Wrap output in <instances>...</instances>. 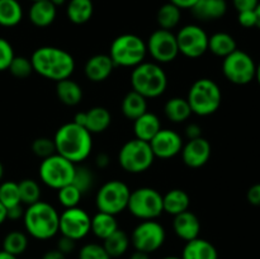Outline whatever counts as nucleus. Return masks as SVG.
<instances>
[{"label":"nucleus","instance_id":"obj_1","mask_svg":"<svg viewBox=\"0 0 260 259\" xmlns=\"http://www.w3.org/2000/svg\"><path fill=\"white\" fill-rule=\"evenodd\" d=\"M33 71L53 81L69 79L75 70V60L68 51L53 46L37 48L30 56Z\"/></svg>","mask_w":260,"mask_h":259},{"label":"nucleus","instance_id":"obj_2","mask_svg":"<svg viewBox=\"0 0 260 259\" xmlns=\"http://www.w3.org/2000/svg\"><path fill=\"white\" fill-rule=\"evenodd\" d=\"M56 152L74 164L84 161L93 149L91 134L75 122H68L56 131L53 137Z\"/></svg>","mask_w":260,"mask_h":259},{"label":"nucleus","instance_id":"obj_3","mask_svg":"<svg viewBox=\"0 0 260 259\" xmlns=\"http://www.w3.org/2000/svg\"><path fill=\"white\" fill-rule=\"evenodd\" d=\"M60 215L52 205L43 201L28 206L23 216L25 231L37 240H48L58 233Z\"/></svg>","mask_w":260,"mask_h":259},{"label":"nucleus","instance_id":"obj_4","mask_svg":"<svg viewBox=\"0 0 260 259\" xmlns=\"http://www.w3.org/2000/svg\"><path fill=\"white\" fill-rule=\"evenodd\" d=\"M132 90L146 99L157 98L167 90L168 76L157 62H141L131 74Z\"/></svg>","mask_w":260,"mask_h":259},{"label":"nucleus","instance_id":"obj_5","mask_svg":"<svg viewBox=\"0 0 260 259\" xmlns=\"http://www.w3.org/2000/svg\"><path fill=\"white\" fill-rule=\"evenodd\" d=\"M187 101L192 113H196L197 116H210L220 108L222 93L216 81L202 78L192 84L188 91Z\"/></svg>","mask_w":260,"mask_h":259},{"label":"nucleus","instance_id":"obj_6","mask_svg":"<svg viewBox=\"0 0 260 259\" xmlns=\"http://www.w3.org/2000/svg\"><path fill=\"white\" fill-rule=\"evenodd\" d=\"M146 53V42L132 33H124L116 37L109 48V56L114 65L122 68H135L140 65L144 62Z\"/></svg>","mask_w":260,"mask_h":259},{"label":"nucleus","instance_id":"obj_7","mask_svg":"<svg viewBox=\"0 0 260 259\" xmlns=\"http://www.w3.org/2000/svg\"><path fill=\"white\" fill-rule=\"evenodd\" d=\"M155 160L149 142L132 139L121 147L118 152V163L122 169L131 174H140L150 169Z\"/></svg>","mask_w":260,"mask_h":259},{"label":"nucleus","instance_id":"obj_8","mask_svg":"<svg viewBox=\"0 0 260 259\" xmlns=\"http://www.w3.org/2000/svg\"><path fill=\"white\" fill-rule=\"evenodd\" d=\"M75 168L76 164L56 152L46 159H42L38 173L43 184L52 189H60L73 183Z\"/></svg>","mask_w":260,"mask_h":259},{"label":"nucleus","instance_id":"obj_9","mask_svg":"<svg viewBox=\"0 0 260 259\" xmlns=\"http://www.w3.org/2000/svg\"><path fill=\"white\" fill-rule=\"evenodd\" d=\"M127 210L140 220H156L162 210V195L150 187H141L129 195Z\"/></svg>","mask_w":260,"mask_h":259},{"label":"nucleus","instance_id":"obj_10","mask_svg":"<svg viewBox=\"0 0 260 259\" xmlns=\"http://www.w3.org/2000/svg\"><path fill=\"white\" fill-rule=\"evenodd\" d=\"M131 190L126 183L121 180H109L104 183L96 192L95 205L98 211L111 215H118L123 212L128 205Z\"/></svg>","mask_w":260,"mask_h":259},{"label":"nucleus","instance_id":"obj_11","mask_svg":"<svg viewBox=\"0 0 260 259\" xmlns=\"http://www.w3.org/2000/svg\"><path fill=\"white\" fill-rule=\"evenodd\" d=\"M222 73L230 83L245 85L251 83L256 75V63L245 51L235 50L223 57Z\"/></svg>","mask_w":260,"mask_h":259},{"label":"nucleus","instance_id":"obj_12","mask_svg":"<svg viewBox=\"0 0 260 259\" xmlns=\"http://www.w3.org/2000/svg\"><path fill=\"white\" fill-rule=\"evenodd\" d=\"M165 238L167 234L161 223L156 220H145L134 229L129 240L135 250L151 254L161 248L165 243Z\"/></svg>","mask_w":260,"mask_h":259},{"label":"nucleus","instance_id":"obj_13","mask_svg":"<svg viewBox=\"0 0 260 259\" xmlns=\"http://www.w3.org/2000/svg\"><path fill=\"white\" fill-rule=\"evenodd\" d=\"M179 53L185 57L198 58L208 51V37L203 28L197 24H187L175 35Z\"/></svg>","mask_w":260,"mask_h":259},{"label":"nucleus","instance_id":"obj_14","mask_svg":"<svg viewBox=\"0 0 260 259\" xmlns=\"http://www.w3.org/2000/svg\"><path fill=\"white\" fill-rule=\"evenodd\" d=\"M146 50L157 63L172 62L179 55L175 35L172 30L161 29V28L154 30L150 35L146 42Z\"/></svg>","mask_w":260,"mask_h":259},{"label":"nucleus","instance_id":"obj_15","mask_svg":"<svg viewBox=\"0 0 260 259\" xmlns=\"http://www.w3.org/2000/svg\"><path fill=\"white\" fill-rule=\"evenodd\" d=\"M91 217L85 210L78 207L65 208L60 215L58 233L63 236L78 241L90 233Z\"/></svg>","mask_w":260,"mask_h":259},{"label":"nucleus","instance_id":"obj_16","mask_svg":"<svg viewBox=\"0 0 260 259\" xmlns=\"http://www.w3.org/2000/svg\"><path fill=\"white\" fill-rule=\"evenodd\" d=\"M155 157L172 159L180 154L183 149V140L178 132L169 128H161L154 139L149 142Z\"/></svg>","mask_w":260,"mask_h":259},{"label":"nucleus","instance_id":"obj_17","mask_svg":"<svg viewBox=\"0 0 260 259\" xmlns=\"http://www.w3.org/2000/svg\"><path fill=\"white\" fill-rule=\"evenodd\" d=\"M211 151L212 149L208 140L201 136L194 140H188L187 144L183 145L180 152H182V159L184 164L196 169V168H201L207 164L211 157Z\"/></svg>","mask_w":260,"mask_h":259},{"label":"nucleus","instance_id":"obj_18","mask_svg":"<svg viewBox=\"0 0 260 259\" xmlns=\"http://www.w3.org/2000/svg\"><path fill=\"white\" fill-rule=\"evenodd\" d=\"M114 62L112 61L111 56L106 53H98L89 58L84 66V74L86 78L94 83H101L107 80L113 73Z\"/></svg>","mask_w":260,"mask_h":259},{"label":"nucleus","instance_id":"obj_19","mask_svg":"<svg viewBox=\"0 0 260 259\" xmlns=\"http://www.w3.org/2000/svg\"><path fill=\"white\" fill-rule=\"evenodd\" d=\"M173 230L175 235L179 239L187 241L193 240L196 238H200L201 231V221L197 216L189 210L174 216L173 220Z\"/></svg>","mask_w":260,"mask_h":259},{"label":"nucleus","instance_id":"obj_20","mask_svg":"<svg viewBox=\"0 0 260 259\" xmlns=\"http://www.w3.org/2000/svg\"><path fill=\"white\" fill-rule=\"evenodd\" d=\"M190 10L198 20L210 22L220 19L226 14L228 3L226 0H198Z\"/></svg>","mask_w":260,"mask_h":259},{"label":"nucleus","instance_id":"obj_21","mask_svg":"<svg viewBox=\"0 0 260 259\" xmlns=\"http://www.w3.org/2000/svg\"><path fill=\"white\" fill-rule=\"evenodd\" d=\"M182 259H218V251L211 241L196 238L187 241L182 251Z\"/></svg>","mask_w":260,"mask_h":259},{"label":"nucleus","instance_id":"obj_22","mask_svg":"<svg viewBox=\"0 0 260 259\" xmlns=\"http://www.w3.org/2000/svg\"><path fill=\"white\" fill-rule=\"evenodd\" d=\"M160 130H161V122L159 117L151 112H145L142 116L134 121L135 136L142 141L150 142Z\"/></svg>","mask_w":260,"mask_h":259},{"label":"nucleus","instance_id":"obj_23","mask_svg":"<svg viewBox=\"0 0 260 259\" xmlns=\"http://www.w3.org/2000/svg\"><path fill=\"white\" fill-rule=\"evenodd\" d=\"M57 13V8L50 0H41L32 3L29 8V20L33 25L38 28L48 27L53 23Z\"/></svg>","mask_w":260,"mask_h":259},{"label":"nucleus","instance_id":"obj_24","mask_svg":"<svg viewBox=\"0 0 260 259\" xmlns=\"http://www.w3.org/2000/svg\"><path fill=\"white\" fill-rule=\"evenodd\" d=\"M190 205V198L185 190L174 188L162 196V210L172 216L188 211Z\"/></svg>","mask_w":260,"mask_h":259},{"label":"nucleus","instance_id":"obj_25","mask_svg":"<svg viewBox=\"0 0 260 259\" xmlns=\"http://www.w3.org/2000/svg\"><path fill=\"white\" fill-rule=\"evenodd\" d=\"M56 95L61 103L73 107L80 103L83 99V89L70 78L63 79L56 84Z\"/></svg>","mask_w":260,"mask_h":259},{"label":"nucleus","instance_id":"obj_26","mask_svg":"<svg viewBox=\"0 0 260 259\" xmlns=\"http://www.w3.org/2000/svg\"><path fill=\"white\" fill-rule=\"evenodd\" d=\"M111 112L104 107H93L86 112L85 128L90 134H101L111 126Z\"/></svg>","mask_w":260,"mask_h":259},{"label":"nucleus","instance_id":"obj_27","mask_svg":"<svg viewBox=\"0 0 260 259\" xmlns=\"http://www.w3.org/2000/svg\"><path fill=\"white\" fill-rule=\"evenodd\" d=\"M117 229H118V223H117L116 216L114 215L98 211V213H95L91 217L90 231L101 240L108 238Z\"/></svg>","mask_w":260,"mask_h":259},{"label":"nucleus","instance_id":"obj_28","mask_svg":"<svg viewBox=\"0 0 260 259\" xmlns=\"http://www.w3.org/2000/svg\"><path fill=\"white\" fill-rule=\"evenodd\" d=\"M93 13L94 5L91 0H70L66 7L69 20L74 24H84L89 22Z\"/></svg>","mask_w":260,"mask_h":259},{"label":"nucleus","instance_id":"obj_29","mask_svg":"<svg viewBox=\"0 0 260 259\" xmlns=\"http://www.w3.org/2000/svg\"><path fill=\"white\" fill-rule=\"evenodd\" d=\"M238 50L235 38L226 32H217L208 37V51L218 57H226Z\"/></svg>","mask_w":260,"mask_h":259},{"label":"nucleus","instance_id":"obj_30","mask_svg":"<svg viewBox=\"0 0 260 259\" xmlns=\"http://www.w3.org/2000/svg\"><path fill=\"white\" fill-rule=\"evenodd\" d=\"M147 112V99L135 90L128 91L122 101V113L126 118L135 121Z\"/></svg>","mask_w":260,"mask_h":259},{"label":"nucleus","instance_id":"obj_31","mask_svg":"<svg viewBox=\"0 0 260 259\" xmlns=\"http://www.w3.org/2000/svg\"><path fill=\"white\" fill-rule=\"evenodd\" d=\"M164 113L169 121L174 122V123H182L189 118L192 114V109H190L187 98L174 96L165 103Z\"/></svg>","mask_w":260,"mask_h":259},{"label":"nucleus","instance_id":"obj_32","mask_svg":"<svg viewBox=\"0 0 260 259\" xmlns=\"http://www.w3.org/2000/svg\"><path fill=\"white\" fill-rule=\"evenodd\" d=\"M129 243H131V240H129V236L127 235L126 231L117 229L113 234L104 239L103 246L111 258H118V256L126 254V251L128 250Z\"/></svg>","mask_w":260,"mask_h":259},{"label":"nucleus","instance_id":"obj_33","mask_svg":"<svg viewBox=\"0 0 260 259\" xmlns=\"http://www.w3.org/2000/svg\"><path fill=\"white\" fill-rule=\"evenodd\" d=\"M22 18L23 9L18 0H0V25L14 27Z\"/></svg>","mask_w":260,"mask_h":259},{"label":"nucleus","instance_id":"obj_34","mask_svg":"<svg viewBox=\"0 0 260 259\" xmlns=\"http://www.w3.org/2000/svg\"><path fill=\"white\" fill-rule=\"evenodd\" d=\"M180 18H182V10L172 3H167L157 10L156 22L161 29L172 30L179 24Z\"/></svg>","mask_w":260,"mask_h":259},{"label":"nucleus","instance_id":"obj_35","mask_svg":"<svg viewBox=\"0 0 260 259\" xmlns=\"http://www.w3.org/2000/svg\"><path fill=\"white\" fill-rule=\"evenodd\" d=\"M28 248V238L22 231H10L7 234L3 240V250L7 253L13 254L15 256H19L27 250Z\"/></svg>","mask_w":260,"mask_h":259},{"label":"nucleus","instance_id":"obj_36","mask_svg":"<svg viewBox=\"0 0 260 259\" xmlns=\"http://www.w3.org/2000/svg\"><path fill=\"white\" fill-rule=\"evenodd\" d=\"M19 188V197L22 205L30 206L41 201V187L35 179L25 178L18 183Z\"/></svg>","mask_w":260,"mask_h":259},{"label":"nucleus","instance_id":"obj_37","mask_svg":"<svg viewBox=\"0 0 260 259\" xmlns=\"http://www.w3.org/2000/svg\"><path fill=\"white\" fill-rule=\"evenodd\" d=\"M0 202L5 206V208L22 203L20 202L18 183L13 182V180H7V182H3L0 184Z\"/></svg>","mask_w":260,"mask_h":259},{"label":"nucleus","instance_id":"obj_38","mask_svg":"<svg viewBox=\"0 0 260 259\" xmlns=\"http://www.w3.org/2000/svg\"><path fill=\"white\" fill-rule=\"evenodd\" d=\"M83 196V193H81L80 190H79V188H76L73 183L57 189L58 202H60L65 208L78 207Z\"/></svg>","mask_w":260,"mask_h":259},{"label":"nucleus","instance_id":"obj_39","mask_svg":"<svg viewBox=\"0 0 260 259\" xmlns=\"http://www.w3.org/2000/svg\"><path fill=\"white\" fill-rule=\"evenodd\" d=\"M73 184L76 188H79L83 195H85L86 192L93 188L94 184V174L89 168L83 167V165H79L75 168V174L73 178Z\"/></svg>","mask_w":260,"mask_h":259},{"label":"nucleus","instance_id":"obj_40","mask_svg":"<svg viewBox=\"0 0 260 259\" xmlns=\"http://www.w3.org/2000/svg\"><path fill=\"white\" fill-rule=\"evenodd\" d=\"M8 70L14 78L25 79L33 73V66L30 58L24 57V56H14Z\"/></svg>","mask_w":260,"mask_h":259},{"label":"nucleus","instance_id":"obj_41","mask_svg":"<svg viewBox=\"0 0 260 259\" xmlns=\"http://www.w3.org/2000/svg\"><path fill=\"white\" fill-rule=\"evenodd\" d=\"M78 259H112L104 249L103 244L88 243L79 250Z\"/></svg>","mask_w":260,"mask_h":259},{"label":"nucleus","instance_id":"obj_42","mask_svg":"<svg viewBox=\"0 0 260 259\" xmlns=\"http://www.w3.org/2000/svg\"><path fill=\"white\" fill-rule=\"evenodd\" d=\"M32 151L36 156L46 159V157L56 154L55 141L53 139H48V137H38L33 141Z\"/></svg>","mask_w":260,"mask_h":259},{"label":"nucleus","instance_id":"obj_43","mask_svg":"<svg viewBox=\"0 0 260 259\" xmlns=\"http://www.w3.org/2000/svg\"><path fill=\"white\" fill-rule=\"evenodd\" d=\"M14 56V50H13L12 45L5 38L0 37V71H5L9 69Z\"/></svg>","mask_w":260,"mask_h":259},{"label":"nucleus","instance_id":"obj_44","mask_svg":"<svg viewBox=\"0 0 260 259\" xmlns=\"http://www.w3.org/2000/svg\"><path fill=\"white\" fill-rule=\"evenodd\" d=\"M238 22H239V24L244 28L256 27L255 10H245V12H239Z\"/></svg>","mask_w":260,"mask_h":259},{"label":"nucleus","instance_id":"obj_45","mask_svg":"<svg viewBox=\"0 0 260 259\" xmlns=\"http://www.w3.org/2000/svg\"><path fill=\"white\" fill-rule=\"evenodd\" d=\"M76 241L73 240V239L68 238V236L61 235V238L57 240V245H56V249L60 250L61 253L68 255V254H71L74 250H75Z\"/></svg>","mask_w":260,"mask_h":259},{"label":"nucleus","instance_id":"obj_46","mask_svg":"<svg viewBox=\"0 0 260 259\" xmlns=\"http://www.w3.org/2000/svg\"><path fill=\"white\" fill-rule=\"evenodd\" d=\"M233 4L238 12L255 10V8L259 4V0H233Z\"/></svg>","mask_w":260,"mask_h":259},{"label":"nucleus","instance_id":"obj_47","mask_svg":"<svg viewBox=\"0 0 260 259\" xmlns=\"http://www.w3.org/2000/svg\"><path fill=\"white\" fill-rule=\"evenodd\" d=\"M246 198H248L250 205L260 207V183H256L249 188L248 192H246Z\"/></svg>","mask_w":260,"mask_h":259},{"label":"nucleus","instance_id":"obj_48","mask_svg":"<svg viewBox=\"0 0 260 259\" xmlns=\"http://www.w3.org/2000/svg\"><path fill=\"white\" fill-rule=\"evenodd\" d=\"M24 208H23L22 203H19V205H15V206H12V207L7 208V218H9V220H13V221H17L19 220V218H22L23 220V216H24Z\"/></svg>","mask_w":260,"mask_h":259},{"label":"nucleus","instance_id":"obj_49","mask_svg":"<svg viewBox=\"0 0 260 259\" xmlns=\"http://www.w3.org/2000/svg\"><path fill=\"white\" fill-rule=\"evenodd\" d=\"M185 136L188 140H194L202 136V128L197 123H189L185 127Z\"/></svg>","mask_w":260,"mask_h":259},{"label":"nucleus","instance_id":"obj_50","mask_svg":"<svg viewBox=\"0 0 260 259\" xmlns=\"http://www.w3.org/2000/svg\"><path fill=\"white\" fill-rule=\"evenodd\" d=\"M198 0H169V3L174 4L175 7L179 8L180 10L182 9H192L194 7V4L197 3Z\"/></svg>","mask_w":260,"mask_h":259},{"label":"nucleus","instance_id":"obj_51","mask_svg":"<svg viewBox=\"0 0 260 259\" xmlns=\"http://www.w3.org/2000/svg\"><path fill=\"white\" fill-rule=\"evenodd\" d=\"M42 259H66V255L57 249H51L43 254Z\"/></svg>","mask_w":260,"mask_h":259},{"label":"nucleus","instance_id":"obj_52","mask_svg":"<svg viewBox=\"0 0 260 259\" xmlns=\"http://www.w3.org/2000/svg\"><path fill=\"white\" fill-rule=\"evenodd\" d=\"M109 156L107 154H104V152H102V154H99L98 156H96L95 159V164L96 167L101 168V169H104V168H107L109 165Z\"/></svg>","mask_w":260,"mask_h":259},{"label":"nucleus","instance_id":"obj_53","mask_svg":"<svg viewBox=\"0 0 260 259\" xmlns=\"http://www.w3.org/2000/svg\"><path fill=\"white\" fill-rule=\"evenodd\" d=\"M76 124H79V126H83L85 127V123H86V112H79V113L75 114V117H74V121Z\"/></svg>","mask_w":260,"mask_h":259},{"label":"nucleus","instance_id":"obj_54","mask_svg":"<svg viewBox=\"0 0 260 259\" xmlns=\"http://www.w3.org/2000/svg\"><path fill=\"white\" fill-rule=\"evenodd\" d=\"M128 259H150V254L144 253V251H139L135 250L134 253L129 255Z\"/></svg>","mask_w":260,"mask_h":259},{"label":"nucleus","instance_id":"obj_55","mask_svg":"<svg viewBox=\"0 0 260 259\" xmlns=\"http://www.w3.org/2000/svg\"><path fill=\"white\" fill-rule=\"evenodd\" d=\"M5 220H7V208H5V206L0 202V225L4 223Z\"/></svg>","mask_w":260,"mask_h":259},{"label":"nucleus","instance_id":"obj_56","mask_svg":"<svg viewBox=\"0 0 260 259\" xmlns=\"http://www.w3.org/2000/svg\"><path fill=\"white\" fill-rule=\"evenodd\" d=\"M0 259H18V256L7 253V251L2 249V250H0Z\"/></svg>","mask_w":260,"mask_h":259},{"label":"nucleus","instance_id":"obj_57","mask_svg":"<svg viewBox=\"0 0 260 259\" xmlns=\"http://www.w3.org/2000/svg\"><path fill=\"white\" fill-rule=\"evenodd\" d=\"M255 14H256V28H259L260 29V2L258 7L255 8Z\"/></svg>","mask_w":260,"mask_h":259},{"label":"nucleus","instance_id":"obj_58","mask_svg":"<svg viewBox=\"0 0 260 259\" xmlns=\"http://www.w3.org/2000/svg\"><path fill=\"white\" fill-rule=\"evenodd\" d=\"M51 3H52L53 5H55L56 8L57 7H61V5H63L66 3V0H50Z\"/></svg>","mask_w":260,"mask_h":259},{"label":"nucleus","instance_id":"obj_59","mask_svg":"<svg viewBox=\"0 0 260 259\" xmlns=\"http://www.w3.org/2000/svg\"><path fill=\"white\" fill-rule=\"evenodd\" d=\"M255 79L256 81H258L259 86H260V62L256 65V75H255Z\"/></svg>","mask_w":260,"mask_h":259},{"label":"nucleus","instance_id":"obj_60","mask_svg":"<svg viewBox=\"0 0 260 259\" xmlns=\"http://www.w3.org/2000/svg\"><path fill=\"white\" fill-rule=\"evenodd\" d=\"M3 175H4V167H3L2 161H0V180L3 179Z\"/></svg>","mask_w":260,"mask_h":259},{"label":"nucleus","instance_id":"obj_61","mask_svg":"<svg viewBox=\"0 0 260 259\" xmlns=\"http://www.w3.org/2000/svg\"><path fill=\"white\" fill-rule=\"evenodd\" d=\"M161 259H182L180 256H175V255H168V256H164V258Z\"/></svg>","mask_w":260,"mask_h":259},{"label":"nucleus","instance_id":"obj_62","mask_svg":"<svg viewBox=\"0 0 260 259\" xmlns=\"http://www.w3.org/2000/svg\"><path fill=\"white\" fill-rule=\"evenodd\" d=\"M30 2H32V3H35V2H41V0H30Z\"/></svg>","mask_w":260,"mask_h":259}]
</instances>
